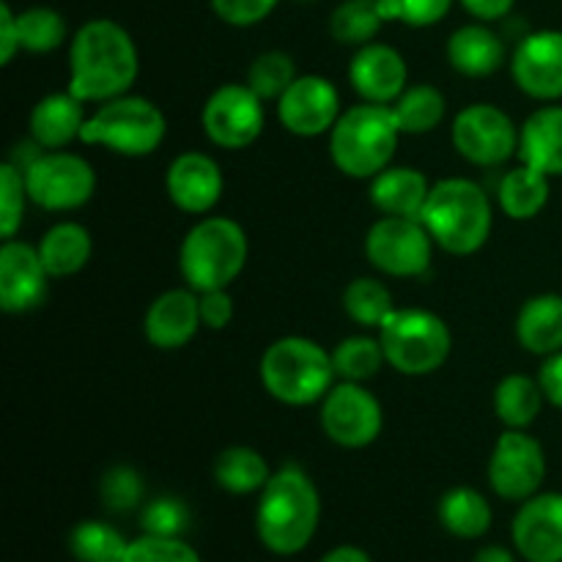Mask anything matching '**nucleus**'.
Returning a JSON list of instances; mask_svg holds the SVG:
<instances>
[{"mask_svg":"<svg viewBox=\"0 0 562 562\" xmlns=\"http://www.w3.org/2000/svg\"><path fill=\"white\" fill-rule=\"evenodd\" d=\"M401 130L390 104L362 102L344 110L329 132V157L349 179H368L390 168L398 151Z\"/></svg>","mask_w":562,"mask_h":562,"instance_id":"20e7f679","label":"nucleus"},{"mask_svg":"<svg viewBox=\"0 0 562 562\" xmlns=\"http://www.w3.org/2000/svg\"><path fill=\"white\" fill-rule=\"evenodd\" d=\"M439 525L461 541H477L492 530L494 510L488 499L472 486H456L439 497Z\"/></svg>","mask_w":562,"mask_h":562,"instance_id":"cd10ccee","label":"nucleus"},{"mask_svg":"<svg viewBox=\"0 0 562 562\" xmlns=\"http://www.w3.org/2000/svg\"><path fill=\"white\" fill-rule=\"evenodd\" d=\"M497 203L516 223L536 220L549 203V176L521 162L519 168L508 170L499 181Z\"/></svg>","mask_w":562,"mask_h":562,"instance_id":"c85d7f7f","label":"nucleus"},{"mask_svg":"<svg viewBox=\"0 0 562 562\" xmlns=\"http://www.w3.org/2000/svg\"><path fill=\"white\" fill-rule=\"evenodd\" d=\"M516 340L521 349L538 357L562 351V296H530L516 316Z\"/></svg>","mask_w":562,"mask_h":562,"instance_id":"a878e982","label":"nucleus"},{"mask_svg":"<svg viewBox=\"0 0 562 562\" xmlns=\"http://www.w3.org/2000/svg\"><path fill=\"white\" fill-rule=\"evenodd\" d=\"M393 115L398 121L401 135H428L437 130L448 113V102L439 88L428 86V82H415L406 86V91L395 99Z\"/></svg>","mask_w":562,"mask_h":562,"instance_id":"2f4dec72","label":"nucleus"},{"mask_svg":"<svg viewBox=\"0 0 562 562\" xmlns=\"http://www.w3.org/2000/svg\"><path fill=\"white\" fill-rule=\"evenodd\" d=\"M278 121L296 137L329 135L340 119V93L322 75H300L274 102Z\"/></svg>","mask_w":562,"mask_h":562,"instance_id":"2eb2a0df","label":"nucleus"},{"mask_svg":"<svg viewBox=\"0 0 562 562\" xmlns=\"http://www.w3.org/2000/svg\"><path fill=\"white\" fill-rule=\"evenodd\" d=\"M69 549L77 562H121L130 541L108 521L88 519L69 532Z\"/></svg>","mask_w":562,"mask_h":562,"instance_id":"c9c22d12","label":"nucleus"},{"mask_svg":"<svg viewBox=\"0 0 562 562\" xmlns=\"http://www.w3.org/2000/svg\"><path fill=\"white\" fill-rule=\"evenodd\" d=\"M27 187L22 168H16L14 162L0 165V236L5 239H16V231L22 228V220H25V206H27Z\"/></svg>","mask_w":562,"mask_h":562,"instance_id":"58836bf2","label":"nucleus"},{"mask_svg":"<svg viewBox=\"0 0 562 562\" xmlns=\"http://www.w3.org/2000/svg\"><path fill=\"white\" fill-rule=\"evenodd\" d=\"M223 190V168L212 154L181 151L165 173V192H168L170 203L195 217H206L220 203Z\"/></svg>","mask_w":562,"mask_h":562,"instance_id":"a211bd4d","label":"nucleus"},{"mask_svg":"<svg viewBox=\"0 0 562 562\" xmlns=\"http://www.w3.org/2000/svg\"><path fill=\"white\" fill-rule=\"evenodd\" d=\"M86 119V102L66 88V91L47 93L33 104L27 130H31V140L36 146H42L44 151H58V148L80 140Z\"/></svg>","mask_w":562,"mask_h":562,"instance_id":"4be33fe9","label":"nucleus"},{"mask_svg":"<svg viewBox=\"0 0 562 562\" xmlns=\"http://www.w3.org/2000/svg\"><path fill=\"white\" fill-rule=\"evenodd\" d=\"M420 223L426 225L439 250L461 258L475 256L494 228L492 198L477 181L450 176L431 184Z\"/></svg>","mask_w":562,"mask_h":562,"instance_id":"7ed1b4c3","label":"nucleus"},{"mask_svg":"<svg viewBox=\"0 0 562 562\" xmlns=\"http://www.w3.org/2000/svg\"><path fill=\"white\" fill-rule=\"evenodd\" d=\"M201 327L198 291H192L190 285L162 291L143 316V335L159 351L184 349L187 344H192Z\"/></svg>","mask_w":562,"mask_h":562,"instance_id":"412c9836","label":"nucleus"},{"mask_svg":"<svg viewBox=\"0 0 562 562\" xmlns=\"http://www.w3.org/2000/svg\"><path fill=\"white\" fill-rule=\"evenodd\" d=\"M384 14L379 0H344L335 5L329 16V33L338 44L346 47H366L376 42V33L382 31Z\"/></svg>","mask_w":562,"mask_h":562,"instance_id":"473e14b6","label":"nucleus"},{"mask_svg":"<svg viewBox=\"0 0 562 562\" xmlns=\"http://www.w3.org/2000/svg\"><path fill=\"white\" fill-rule=\"evenodd\" d=\"M99 497H102V505L108 510L126 514V510H135L143 503V497H146V483H143L140 472L135 467L115 464L102 475Z\"/></svg>","mask_w":562,"mask_h":562,"instance_id":"ea45409f","label":"nucleus"},{"mask_svg":"<svg viewBox=\"0 0 562 562\" xmlns=\"http://www.w3.org/2000/svg\"><path fill=\"white\" fill-rule=\"evenodd\" d=\"M20 168V165H16ZM27 198L44 212H75L97 192V170L75 151H38L22 165Z\"/></svg>","mask_w":562,"mask_h":562,"instance_id":"1a4fd4ad","label":"nucleus"},{"mask_svg":"<svg viewBox=\"0 0 562 562\" xmlns=\"http://www.w3.org/2000/svg\"><path fill=\"white\" fill-rule=\"evenodd\" d=\"M220 22L231 27H252L267 20L280 0H209Z\"/></svg>","mask_w":562,"mask_h":562,"instance_id":"c03bdc74","label":"nucleus"},{"mask_svg":"<svg viewBox=\"0 0 562 562\" xmlns=\"http://www.w3.org/2000/svg\"><path fill=\"white\" fill-rule=\"evenodd\" d=\"M121 562H203L201 554L184 541V538L168 536H148L143 532L140 538L130 541L124 560Z\"/></svg>","mask_w":562,"mask_h":562,"instance_id":"79ce46f5","label":"nucleus"},{"mask_svg":"<svg viewBox=\"0 0 562 562\" xmlns=\"http://www.w3.org/2000/svg\"><path fill=\"white\" fill-rule=\"evenodd\" d=\"M376 335L387 366L404 376H428L439 371L453 349L448 322L426 307H395Z\"/></svg>","mask_w":562,"mask_h":562,"instance_id":"6e6552de","label":"nucleus"},{"mask_svg":"<svg viewBox=\"0 0 562 562\" xmlns=\"http://www.w3.org/2000/svg\"><path fill=\"white\" fill-rule=\"evenodd\" d=\"M467 14L475 16L477 22H497L510 14L516 0H459Z\"/></svg>","mask_w":562,"mask_h":562,"instance_id":"09e8293b","label":"nucleus"},{"mask_svg":"<svg viewBox=\"0 0 562 562\" xmlns=\"http://www.w3.org/2000/svg\"><path fill=\"white\" fill-rule=\"evenodd\" d=\"M349 82L362 102L393 104L409 86V66L395 47L371 42L357 47L349 64Z\"/></svg>","mask_w":562,"mask_h":562,"instance_id":"aec40b11","label":"nucleus"},{"mask_svg":"<svg viewBox=\"0 0 562 562\" xmlns=\"http://www.w3.org/2000/svg\"><path fill=\"white\" fill-rule=\"evenodd\" d=\"M140 527L148 536L181 538L187 527H190V508H187L184 499L170 497V494L154 497L151 503L143 505Z\"/></svg>","mask_w":562,"mask_h":562,"instance_id":"a19ab883","label":"nucleus"},{"mask_svg":"<svg viewBox=\"0 0 562 562\" xmlns=\"http://www.w3.org/2000/svg\"><path fill=\"white\" fill-rule=\"evenodd\" d=\"M209 140L225 151H241L263 135V99L247 82H225L206 99L201 113Z\"/></svg>","mask_w":562,"mask_h":562,"instance_id":"4468645a","label":"nucleus"},{"mask_svg":"<svg viewBox=\"0 0 562 562\" xmlns=\"http://www.w3.org/2000/svg\"><path fill=\"white\" fill-rule=\"evenodd\" d=\"M450 140L459 157L477 168H497L519 157V126L492 102L467 104L453 119Z\"/></svg>","mask_w":562,"mask_h":562,"instance_id":"9b49d317","label":"nucleus"},{"mask_svg":"<svg viewBox=\"0 0 562 562\" xmlns=\"http://www.w3.org/2000/svg\"><path fill=\"white\" fill-rule=\"evenodd\" d=\"M49 272L38 258L36 245L5 239L0 247V311L9 316L36 311L47 296Z\"/></svg>","mask_w":562,"mask_h":562,"instance_id":"6ab92c4d","label":"nucleus"},{"mask_svg":"<svg viewBox=\"0 0 562 562\" xmlns=\"http://www.w3.org/2000/svg\"><path fill=\"white\" fill-rule=\"evenodd\" d=\"M322 521V494L302 467L285 464L272 472L258 494L256 532L263 549L294 558L316 538Z\"/></svg>","mask_w":562,"mask_h":562,"instance_id":"f03ea898","label":"nucleus"},{"mask_svg":"<svg viewBox=\"0 0 562 562\" xmlns=\"http://www.w3.org/2000/svg\"><path fill=\"white\" fill-rule=\"evenodd\" d=\"M318 562H373L371 554L360 547H351V543H344V547L329 549Z\"/></svg>","mask_w":562,"mask_h":562,"instance_id":"8fccbe9b","label":"nucleus"},{"mask_svg":"<svg viewBox=\"0 0 562 562\" xmlns=\"http://www.w3.org/2000/svg\"><path fill=\"white\" fill-rule=\"evenodd\" d=\"M519 159L554 179L562 176V104L532 110L519 126Z\"/></svg>","mask_w":562,"mask_h":562,"instance_id":"5701e85b","label":"nucleus"},{"mask_svg":"<svg viewBox=\"0 0 562 562\" xmlns=\"http://www.w3.org/2000/svg\"><path fill=\"white\" fill-rule=\"evenodd\" d=\"M510 77L521 93L538 102L562 99V31H532L516 44Z\"/></svg>","mask_w":562,"mask_h":562,"instance_id":"dca6fc26","label":"nucleus"},{"mask_svg":"<svg viewBox=\"0 0 562 562\" xmlns=\"http://www.w3.org/2000/svg\"><path fill=\"white\" fill-rule=\"evenodd\" d=\"M387 22H404L409 27H431L448 16L453 0H379Z\"/></svg>","mask_w":562,"mask_h":562,"instance_id":"37998d69","label":"nucleus"},{"mask_svg":"<svg viewBox=\"0 0 562 562\" xmlns=\"http://www.w3.org/2000/svg\"><path fill=\"white\" fill-rule=\"evenodd\" d=\"M258 373L263 390L285 406L322 404L338 379L333 351L302 335H285L269 344L261 355Z\"/></svg>","mask_w":562,"mask_h":562,"instance_id":"39448f33","label":"nucleus"},{"mask_svg":"<svg viewBox=\"0 0 562 562\" xmlns=\"http://www.w3.org/2000/svg\"><path fill=\"white\" fill-rule=\"evenodd\" d=\"M488 486L508 503H525L541 492L547 481L543 445L525 428H505L488 456Z\"/></svg>","mask_w":562,"mask_h":562,"instance_id":"f8f14e48","label":"nucleus"},{"mask_svg":"<svg viewBox=\"0 0 562 562\" xmlns=\"http://www.w3.org/2000/svg\"><path fill=\"white\" fill-rule=\"evenodd\" d=\"M36 250L49 278H71V274L82 272L91 261V231L80 223L64 220V223H55L53 228L44 231Z\"/></svg>","mask_w":562,"mask_h":562,"instance_id":"bb28decb","label":"nucleus"},{"mask_svg":"<svg viewBox=\"0 0 562 562\" xmlns=\"http://www.w3.org/2000/svg\"><path fill=\"white\" fill-rule=\"evenodd\" d=\"M269 477H272L269 461L256 448H247V445L225 448L217 456V461H214V481H217V486L225 488L228 494H236V497L261 494Z\"/></svg>","mask_w":562,"mask_h":562,"instance_id":"7c9ffc66","label":"nucleus"},{"mask_svg":"<svg viewBox=\"0 0 562 562\" xmlns=\"http://www.w3.org/2000/svg\"><path fill=\"white\" fill-rule=\"evenodd\" d=\"M510 538L521 560L562 562V494L538 492L519 503Z\"/></svg>","mask_w":562,"mask_h":562,"instance_id":"f3484780","label":"nucleus"},{"mask_svg":"<svg viewBox=\"0 0 562 562\" xmlns=\"http://www.w3.org/2000/svg\"><path fill=\"white\" fill-rule=\"evenodd\" d=\"M448 60L464 77H492L505 64V42L488 22H470L450 33Z\"/></svg>","mask_w":562,"mask_h":562,"instance_id":"b1692460","label":"nucleus"},{"mask_svg":"<svg viewBox=\"0 0 562 562\" xmlns=\"http://www.w3.org/2000/svg\"><path fill=\"white\" fill-rule=\"evenodd\" d=\"M538 382H541L543 395L552 406L562 409V351L558 355L543 357V366L538 371Z\"/></svg>","mask_w":562,"mask_h":562,"instance_id":"de8ad7c7","label":"nucleus"},{"mask_svg":"<svg viewBox=\"0 0 562 562\" xmlns=\"http://www.w3.org/2000/svg\"><path fill=\"white\" fill-rule=\"evenodd\" d=\"M428 192H431V184H428L426 173H420L417 168H406V165H390L382 173L373 176L368 195L382 214L420 220Z\"/></svg>","mask_w":562,"mask_h":562,"instance_id":"393cba45","label":"nucleus"},{"mask_svg":"<svg viewBox=\"0 0 562 562\" xmlns=\"http://www.w3.org/2000/svg\"><path fill=\"white\" fill-rule=\"evenodd\" d=\"M168 135V119L151 99L124 93L99 104L82 126L80 143L104 146L119 157L140 159L157 151Z\"/></svg>","mask_w":562,"mask_h":562,"instance_id":"0eeeda50","label":"nucleus"},{"mask_svg":"<svg viewBox=\"0 0 562 562\" xmlns=\"http://www.w3.org/2000/svg\"><path fill=\"white\" fill-rule=\"evenodd\" d=\"M16 22H20L22 49L33 55L53 53L69 36L64 14L49 9V5H31L25 11H16Z\"/></svg>","mask_w":562,"mask_h":562,"instance_id":"e433bc0d","label":"nucleus"},{"mask_svg":"<svg viewBox=\"0 0 562 562\" xmlns=\"http://www.w3.org/2000/svg\"><path fill=\"white\" fill-rule=\"evenodd\" d=\"M198 305H201V322L206 329H225L234 322V296L228 294V289L201 291Z\"/></svg>","mask_w":562,"mask_h":562,"instance_id":"a18cd8bd","label":"nucleus"},{"mask_svg":"<svg viewBox=\"0 0 562 562\" xmlns=\"http://www.w3.org/2000/svg\"><path fill=\"white\" fill-rule=\"evenodd\" d=\"M140 75V55L121 22L97 16L82 22L69 42V91L82 102L102 104L124 97Z\"/></svg>","mask_w":562,"mask_h":562,"instance_id":"f257e3e1","label":"nucleus"},{"mask_svg":"<svg viewBox=\"0 0 562 562\" xmlns=\"http://www.w3.org/2000/svg\"><path fill=\"white\" fill-rule=\"evenodd\" d=\"M333 366L344 382L366 384L387 366V357L379 335H349L333 349Z\"/></svg>","mask_w":562,"mask_h":562,"instance_id":"f704fd0d","label":"nucleus"},{"mask_svg":"<svg viewBox=\"0 0 562 562\" xmlns=\"http://www.w3.org/2000/svg\"><path fill=\"white\" fill-rule=\"evenodd\" d=\"M344 311L360 327L379 329L395 311L393 291L379 278H357L346 285Z\"/></svg>","mask_w":562,"mask_h":562,"instance_id":"72a5a7b5","label":"nucleus"},{"mask_svg":"<svg viewBox=\"0 0 562 562\" xmlns=\"http://www.w3.org/2000/svg\"><path fill=\"white\" fill-rule=\"evenodd\" d=\"M318 420L329 442L346 450H362L376 442L382 434L384 412L366 384L338 379L322 398Z\"/></svg>","mask_w":562,"mask_h":562,"instance_id":"ddd939ff","label":"nucleus"},{"mask_svg":"<svg viewBox=\"0 0 562 562\" xmlns=\"http://www.w3.org/2000/svg\"><path fill=\"white\" fill-rule=\"evenodd\" d=\"M434 247L426 225L415 217L382 214L366 234V258L387 278H423L431 269Z\"/></svg>","mask_w":562,"mask_h":562,"instance_id":"9d476101","label":"nucleus"},{"mask_svg":"<svg viewBox=\"0 0 562 562\" xmlns=\"http://www.w3.org/2000/svg\"><path fill=\"white\" fill-rule=\"evenodd\" d=\"M472 562H516V554L510 549L499 547V543H492V547L477 549Z\"/></svg>","mask_w":562,"mask_h":562,"instance_id":"3c124183","label":"nucleus"},{"mask_svg":"<svg viewBox=\"0 0 562 562\" xmlns=\"http://www.w3.org/2000/svg\"><path fill=\"white\" fill-rule=\"evenodd\" d=\"M300 77L294 58L283 49H269L261 53L247 69V86L263 99V102H278L285 88Z\"/></svg>","mask_w":562,"mask_h":562,"instance_id":"4c0bfd02","label":"nucleus"},{"mask_svg":"<svg viewBox=\"0 0 562 562\" xmlns=\"http://www.w3.org/2000/svg\"><path fill=\"white\" fill-rule=\"evenodd\" d=\"M250 241L236 220L206 214L198 220L179 247V272L192 291L228 289L247 267Z\"/></svg>","mask_w":562,"mask_h":562,"instance_id":"423d86ee","label":"nucleus"},{"mask_svg":"<svg viewBox=\"0 0 562 562\" xmlns=\"http://www.w3.org/2000/svg\"><path fill=\"white\" fill-rule=\"evenodd\" d=\"M547 395H543L538 376H527V373H508L499 379L497 390H494V412H497L499 423L505 428H530L541 415Z\"/></svg>","mask_w":562,"mask_h":562,"instance_id":"c756f323","label":"nucleus"},{"mask_svg":"<svg viewBox=\"0 0 562 562\" xmlns=\"http://www.w3.org/2000/svg\"><path fill=\"white\" fill-rule=\"evenodd\" d=\"M22 53L20 44V22L11 3H0V64L9 66Z\"/></svg>","mask_w":562,"mask_h":562,"instance_id":"49530a36","label":"nucleus"}]
</instances>
